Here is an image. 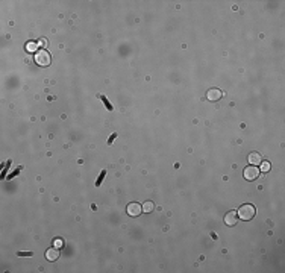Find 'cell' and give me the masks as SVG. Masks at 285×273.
<instances>
[{"instance_id":"6da1fadb","label":"cell","mask_w":285,"mask_h":273,"mask_svg":"<svg viewBox=\"0 0 285 273\" xmlns=\"http://www.w3.org/2000/svg\"><path fill=\"white\" fill-rule=\"evenodd\" d=\"M237 216L241 218V220H244V221L252 220L253 216H255V206L250 205V203H246V205L240 206V209L237 211Z\"/></svg>"},{"instance_id":"7a4b0ae2","label":"cell","mask_w":285,"mask_h":273,"mask_svg":"<svg viewBox=\"0 0 285 273\" xmlns=\"http://www.w3.org/2000/svg\"><path fill=\"white\" fill-rule=\"evenodd\" d=\"M50 61H52L50 53H49L46 49L38 50V52L35 53V62L38 64V65H41V67H47V65L50 64Z\"/></svg>"},{"instance_id":"3957f363","label":"cell","mask_w":285,"mask_h":273,"mask_svg":"<svg viewBox=\"0 0 285 273\" xmlns=\"http://www.w3.org/2000/svg\"><path fill=\"white\" fill-rule=\"evenodd\" d=\"M259 176V168L256 165H250L247 168H244V178L247 181H255Z\"/></svg>"},{"instance_id":"277c9868","label":"cell","mask_w":285,"mask_h":273,"mask_svg":"<svg viewBox=\"0 0 285 273\" xmlns=\"http://www.w3.org/2000/svg\"><path fill=\"white\" fill-rule=\"evenodd\" d=\"M141 213H142V206L140 205V203L132 202V203H129V205H127V214H129L130 217H138Z\"/></svg>"},{"instance_id":"5b68a950","label":"cell","mask_w":285,"mask_h":273,"mask_svg":"<svg viewBox=\"0 0 285 273\" xmlns=\"http://www.w3.org/2000/svg\"><path fill=\"white\" fill-rule=\"evenodd\" d=\"M221 96H223V93L218 90V88H211V90L206 93V99H208L209 102H217V100H220Z\"/></svg>"},{"instance_id":"8992f818","label":"cell","mask_w":285,"mask_h":273,"mask_svg":"<svg viewBox=\"0 0 285 273\" xmlns=\"http://www.w3.org/2000/svg\"><path fill=\"white\" fill-rule=\"evenodd\" d=\"M247 161L250 163V165H259L262 163V155L259 152H252L247 156Z\"/></svg>"},{"instance_id":"52a82bcc","label":"cell","mask_w":285,"mask_h":273,"mask_svg":"<svg viewBox=\"0 0 285 273\" xmlns=\"http://www.w3.org/2000/svg\"><path fill=\"white\" fill-rule=\"evenodd\" d=\"M238 221V216H237V211H229L226 216H225V223L228 226H235Z\"/></svg>"},{"instance_id":"ba28073f","label":"cell","mask_w":285,"mask_h":273,"mask_svg":"<svg viewBox=\"0 0 285 273\" xmlns=\"http://www.w3.org/2000/svg\"><path fill=\"white\" fill-rule=\"evenodd\" d=\"M46 258H47L49 261H56V259L59 258V249H58V247H50V249H47V250H46Z\"/></svg>"},{"instance_id":"9c48e42d","label":"cell","mask_w":285,"mask_h":273,"mask_svg":"<svg viewBox=\"0 0 285 273\" xmlns=\"http://www.w3.org/2000/svg\"><path fill=\"white\" fill-rule=\"evenodd\" d=\"M153 209H155V203L150 202V200H147V202L142 205V213H147V214H149V213H152Z\"/></svg>"},{"instance_id":"30bf717a","label":"cell","mask_w":285,"mask_h":273,"mask_svg":"<svg viewBox=\"0 0 285 273\" xmlns=\"http://www.w3.org/2000/svg\"><path fill=\"white\" fill-rule=\"evenodd\" d=\"M36 47H38V44H36V43H27V44H26V50H27L29 53L36 52Z\"/></svg>"},{"instance_id":"8fae6325","label":"cell","mask_w":285,"mask_h":273,"mask_svg":"<svg viewBox=\"0 0 285 273\" xmlns=\"http://www.w3.org/2000/svg\"><path fill=\"white\" fill-rule=\"evenodd\" d=\"M99 99H100V100L103 102V105H105V106L108 108V111H112V109H114V108H112V105L109 103V100H108L105 96H102V94H100V96H99Z\"/></svg>"},{"instance_id":"7c38bea8","label":"cell","mask_w":285,"mask_h":273,"mask_svg":"<svg viewBox=\"0 0 285 273\" xmlns=\"http://www.w3.org/2000/svg\"><path fill=\"white\" fill-rule=\"evenodd\" d=\"M259 165H261L259 172H262V173H267L268 170H270V163H268V161H262Z\"/></svg>"},{"instance_id":"4fadbf2b","label":"cell","mask_w":285,"mask_h":273,"mask_svg":"<svg viewBox=\"0 0 285 273\" xmlns=\"http://www.w3.org/2000/svg\"><path fill=\"white\" fill-rule=\"evenodd\" d=\"M53 246H55V247H58V249H61V247L64 246V241H62V238H55Z\"/></svg>"},{"instance_id":"5bb4252c","label":"cell","mask_w":285,"mask_h":273,"mask_svg":"<svg viewBox=\"0 0 285 273\" xmlns=\"http://www.w3.org/2000/svg\"><path fill=\"white\" fill-rule=\"evenodd\" d=\"M105 176H106V170H102L100 176H99V178H97V181H96V185H97V187L102 184V181H103V178H105Z\"/></svg>"},{"instance_id":"9a60e30c","label":"cell","mask_w":285,"mask_h":273,"mask_svg":"<svg viewBox=\"0 0 285 273\" xmlns=\"http://www.w3.org/2000/svg\"><path fill=\"white\" fill-rule=\"evenodd\" d=\"M18 256H32V252H18Z\"/></svg>"},{"instance_id":"2e32d148","label":"cell","mask_w":285,"mask_h":273,"mask_svg":"<svg viewBox=\"0 0 285 273\" xmlns=\"http://www.w3.org/2000/svg\"><path fill=\"white\" fill-rule=\"evenodd\" d=\"M115 138H117V134H112V135L109 137V140H108V144H111V143H112Z\"/></svg>"},{"instance_id":"e0dca14e","label":"cell","mask_w":285,"mask_h":273,"mask_svg":"<svg viewBox=\"0 0 285 273\" xmlns=\"http://www.w3.org/2000/svg\"><path fill=\"white\" fill-rule=\"evenodd\" d=\"M46 44H47V41H46V39H41V41H39V46L46 47Z\"/></svg>"}]
</instances>
